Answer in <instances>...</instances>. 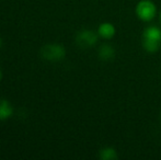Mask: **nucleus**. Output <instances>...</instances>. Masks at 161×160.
Here are the masks:
<instances>
[{
  "mask_svg": "<svg viewBox=\"0 0 161 160\" xmlns=\"http://www.w3.org/2000/svg\"><path fill=\"white\" fill-rule=\"evenodd\" d=\"M142 45L148 53H156L161 46V30L158 26L151 25L144 30L142 34Z\"/></svg>",
  "mask_w": 161,
  "mask_h": 160,
  "instance_id": "obj_1",
  "label": "nucleus"
},
{
  "mask_svg": "<svg viewBox=\"0 0 161 160\" xmlns=\"http://www.w3.org/2000/svg\"><path fill=\"white\" fill-rule=\"evenodd\" d=\"M41 55L44 59L48 60V62H58V60L65 58L66 48L64 45L58 44V43L45 44L41 48Z\"/></svg>",
  "mask_w": 161,
  "mask_h": 160,
  "instance_id": "obj_2",
  "label": "nucleus"
},
{
  "mask_svg": "<svg viewBox=\"0 0 161 160\" xmlns=\"http://www.w3.org/2000/svg\"><path fill=\"white\" fill-rule=\"evenodd\" d=\"M160 22H161V12H160Z\"/></svg>",
  "mask_w": 161,
  "mask_h": 160,
  "instance_id": "obj_11",
  "label": "nucleus"
},
{
  "mask_svg": "<svg viewBox=\"0 0 161 160\" xmlns=\"http://www.w3.org/2000/svg\"><path fill=\"white\" fill-rule=\"evenodd\" d=\"M157 7L151 0H140L136 6V14L142 21L149 22L156 17Z\"/></svg>",
  "mask_w": 161,
  "mask_h": 160,
  "instance_id": "obj_3",
  "label": "nucleus"
},
{
  "mask_svg": "<svg viewBox=\"0 0 161 160\" xmlns=\"http://www.w3.org/2000/svg\"><path fill=\"white\" fill-rule=\"evenodd\" d=\"M115 33H116L115 26L112 23H110V22H103L97 28V34H99L100 37H102L104 40L113 39Z\"/></svg>",
  "mask_w": 161,
  "mask_h": 160,
  "instance_id": "obj_5",
  "label": "nucleus"
},
{
  "mask_svg": "<svg viewBox=\"0 0 161 160\" xmlns=\"http://www.w3.org/2000/svg\"><path fill=\"white\" fill-rule=\"evenodd\" d=\"M99 34L92 30H82L76 35V43L81 48H89L97 44Z\"/></svg>",
  "mask_w": 161,
  "mask_h": 160,
  "instance_id": "obj_4",
  "label": "nucleus"
},
{
  "mask_svg": "<svg viewBox=\"0 0 161 160\" xmlns=\"http://www.w3.org/2000/svg\"><path fill=\"white\" fill-rule=\"evenodd\" d=\"M1 46H2V40H1V37H0V48H1Z\"/></svg>",
  "mask_w": 161,
  "mask_h": 160,
  "instance_id": "obj_10",
  "label": "nucleus"
},
{
  "mask_svg": "<svg viewBox=\"0 0 161 160\" xmlns=\"http://www.w3.org/2000/svg\"><path fill=\"white\" fill-rule=\"evenodd\" d=\"M2 79V71H1V69H0V81H1Z\"/></svg>",
  "mask_w": 161,
  "mask_h": 160,
  "instance_id": "obj_9",
  "label": "nucleus"
},
{
  "mask_svg": "<svg viewBox=\"0 0 161 160\" xmlns=\"http://www.w3.org/2000/svg\"><path fill=\"white\" fill-rule=\"evenodd\" d=\"M99 57L102 60H111L112 58H114L115 56V49L112 47V45L108 44H103L101 47L99 48Z\"/></svg>",
  "mask_w": 161,
  "mask_h": 160,
  "instance_id": "obj_7",
  "label": "nucleus"
},
{
  "mask_svg": "<svg viewBox=\"0 0 161 160\" xmlns=\"http://www.w3.org/2000/svg\"><path fill=\"white\" fill-rule=\"evenodd\" d=\"M99 157L102 160H115V159H117V152L114 148L105 147L100 150Z\"/></svg>",
  "mask_w": 161,
  "mask_h": 160,
  "instance_id": "obj_8",
  "label": "nucleus"
},
{
  "mask_svg": "<svg viewBox=\"0 0 161 160\" xmlns=\"http://www.w3.org/2000/svg\"><path fill=\"white\" fill-rule=\"evenodd\" d=\"M13 107L7 99H0V121L9 120L13 115Z\"/></svg>",
  "mask_w": 161,
  "mask_h": 160,
  "instance_id": "obj_6",
  "label": "nucleus"
}]
</instances>
